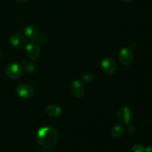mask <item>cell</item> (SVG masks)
I'll use <instances>...</instances> for the list:
<instances>
[{
    "label": "cell",
    "instance_id": "cell-7",
    "mask_svg": "<svg viewBox=\"0 0 152 152\" xmlns=\"http://www.w3.org/2000/svg\"><path fill=\"white\" fill-rule=\"evenodd\" d=\"M117 119L123 124H128L131 123L132 120V111L128 106H123L117 111Z\"/></svg>",
    "mask_w": 152,
    "mask_h": 152
},
{
    "label": "cell",
    "instance_id": "cell-19",
    "mask_svg": "<svg viewBox=\"0 0 152 152\" xmlns=\"http://www.w3.org/2000/svg\"><path fill=\"white\" fill-rule=\"evenodd\" d=\"M122 1H123V2H131V1H134V0H121Z\"/></svg>",
    "mask_w": 152,
    "mask_h": 152
},
{
    "label": "cell",
    "instance_id": "cell-17",
    "mask_svg": "<svg viewBox=\"0 0 152 152\" xmlns=\"http://www.w3.org/2000/svg\"><path fill=\"white\" fill-rule=\"evenodd\" d=\"M145 152H152V146H148L145 148Z\"/></svg>",
    "mask_w": 152,
    "mask_h": 152
},
{
    "label": "cell",
    "instance_id": "cell-13",
    "mask_svg": "<svg viewBox=\"0 0 152 152\" xmlns=\"http://www.w3.org/2000/svg\"><path fill=\"white\" fill-rule=\"evenodd\" d=\"M82 81L86 83H91L94 82L95 79L94 74L91 72H86L82 75L81 77Z\"/></svg>",
    "mask_w": 152,
    "mask_h": 152
},
{
    "label": "cell",
    "instance_id": "cell-5",
    "mask_svg": "<svg viewBox=\"0 0 152 152\" xmlns=\"http://www.w3.org/2000/svg\"><path fill=\"white\" fill-rule=\"evenodd\" d=\"M117 68V63L115 60L112 58L107 57L102 59L101 62V69L105 74H112L116 72Z\"/></svg>",
    "mask_w": 152,
    "mask_h": 152
},
{
    "label": "cell",
    "instance_id": "cell-1",
    "mask_svg": "<svg viewBox=\"0 0 152 152\" xmlns=\"http://www.w3.org/2000/svg\"><path fill=\"white\" fill-rule=\"evenodd\" d=\"M37 141L39 145L46 149H50L56 145L59 141V133L52 126L40 128L37 133Z\"/></svg>",
    "mask_w": 152,
    "mask_h": 152
},
{
    "label": "cell",
    "instance_id": "cell-2",
    "mask_svg": "<svg viewBox=\"0 0 152 152\" xmlns=\"http://www.w3.org/2000/svg\"><path fill=\"white\" fill-rule=\"evenodd\" d=\"M24 73V68L20 63L12 62L7 65L5 69V74L7 77L12 80L19 79Z\"/></svg>",
    "mask_w": 152,
    "mask_h": 152
},
{
    "label": "cell",
    "instance_id": "cell-14",
    "mask_svg": "<svg viewBox=\"0 0 152 152\" xmlns=\"http://www.w3.org/2000/svg\"><path fill=\"white\" fill-rule=\"evenodd\" d=\"M132 151L133 152H145V148L144 146L140 144H135L133 147H132Z\"/></svg>",
    "mask_w": 152,
    "mask_h": 152
},
{
    "label": "cell",
    "instance_id": "cell-20",
    "mask_svg": "<svg viewBox=\"0 0 152 152\" xmlns=\"http://www.w3.org/2000/svg\"><path fill=\"white\" fill-rule=\"evenodd\" d=\"M1 50H0V59H1Z\"/></svg>",
    "mask_w": 152,
    "mask_h": 152
},
{
    "label": "cell",
    "instance_id": "cell-9",
    "mask_svg": "<svg viewBox=\"0 0 152 152\" xmlns=\"http://www.w3.org/2000/svg\"><path fill=\"white\" fill-rule=\"evenodd\" d=\"M71 91L74 96L82 97L85 94V86L80 80H75L71 85Z\"/></svg>",
    "mask_w": 152,
    "mask_h": 152
},
{
    "label": "cell",
    "instance_id": "cell-4",
    "mask_svg": "<svg viewBox=\"0 0 152 152\" xmlns=\"http://www.w3.org/2000/svg\"><path fill=\"white\" fill-rule=\"evenodd\" d=\"M40 45L38 42H36L34 40L31 41L25 46V53L26 56L28 59L31 60H35L38 59L40 55Z\"/></svg>",
    "mask_w": 152,
    "mask_h": 152
},
{
    "label": "cell",
    "instance_id": "cell-21",
    "mask_svg": "<svg viewBox=\"0 0 152 152\" xmlns=\"http://www.w3.org/2000/svg\"><path fill=\"white\" fill-rule=\"evenodd\" d=\"M46 152H50V151H46Z\"/></svg>",
    "mask_w": 152,
    "mask_h": 152
},
{
    "label": "cell",
    "instance_id": "cell-16",
    "mask_svg": "<svg viewBox=\"0 0 152 152\" xmlns=\"http://www.w3.org/2000/svg\"><path fill=\"white\" fill-rule=\"evenodd\" d=\"M28 65H26V70L29 72H33V71H35L36 70V66L33 63L30 62V63H27Z\"/></svg>",
    "mask_w": 152,
    "mask_h": 152
},
{
    "label": "cell",
    "instance_id": "cell-10",
    "mask_svg": "<svg viewBox=\"0 0 152 152\" xmlns=\"http://www.w3.org/2000/svg\"><path fill=\"white\" fill-rule=\"evenodd\" d=\"M25 34L27 39L30 40L37 39L39 36V30L36 25H31L25 30Z\"/></svg>",
    "mask_w": 152,
    "mask_h": 152
},
{
    "label": "cell",
    "instance_id": "cell-12",
    "mask_svg": "<svg viewBox=\"0 0 152 152\" xmlns=\"http://www.w3.org/2000/svg\"><path fill=\"white\" fill-rule=\"evenodd\" d=\"M125 128L123 126H115L112 129H111V134L112 136V137H114V139H119V138L122 137L123 136L125 133Z\"/></svg>",
    "mask_w": 152,
    "mask_h": 152
},
{
    "label": "cell",
    "instance_id": "cell-15",
    "mask_svg": "<svg viewBox=\"0 0 152 152\" xmlns=\"http://www.w3.org/2000/svg\"><path fill=\"white\" fill-rule=\"evenodd\" d=\"M126 125H127V126H126V128L125 129L126 130V132H127L129 134H132L134 133L135 130H136L134 125H133L131 123H128V124Z\"/></svg>",
    "mask_w": 152,
    "mask_h": 152
},
{
    "label": "cell",
    "instance_id": "cell-8",
    "mask_svg": "<svg viewBox=\"0 0 152 152\" xmlns=\"http://www.w3.org/2000/svg\"><path fill=\"white\" fill-rule=\"evenodd\" d=\"M26 37L21 34H14L10 37V43L13 48H22L26 45Z\"/></svg>",
    "mask_w": 152,
    "mask_h": 152
},
{
    "label": "cell",
    "instance_id": "cell-18",
    "mask_svg": "<svg viewBox=\"0 0 152 152\" xmlns=\"http://www.w3.org/2000/svg\"><path fill=\"white\" fill-rule=\"evenodd\" d=\"M28 1H30V0H16V1H18L19 3H25Z\"/></svg>",
    "mask_w": 152,
    "mask_h": 152
},
{
    "label": "cell",
    "instance_id": "cell-3",
    "mask_svg": "<svg viewBox=\"0 0 152 152\" xmlns=\"http://www.w3.org/2000/svg\"><path fill=\"white\" fill-rule=\"evenodd\" d=\"M16 93L19 96L25 99L32 98L35 94V89L31 85L27 83L19 84L16 88Z\"/></svg>",
    "mask_w": 152,
    "mask_h": 152
},
{
    "label": "cell",
    "instance_id": "cell-6",
    "mask_svg": "<svg viewBox=\"0 0 152 152\" xmlns=\"http://www.w3.org/2000/svg\"><path fill=\"white\" fill-rule=\"evenodd\" d=\"M119 60L123 65H129L132 62L134 59L133 50L130 48H125L120 50L119 53Z\"/></svg>",
    "mask_w": 152,
    "mask_h": 152
},
{
    "label": "cell",
    "instance_id": "cell-11",
    "mask_svg": "<svg viewBox=\"0 0 152 152\" xmlns=\"http://www.w3.org/2000/svg\"><path fill=\"white\" fill-rule=\"evenodd\" d=\"M45 114L52 117H57L62 114V109L58 105H49L45 108Z\"/></svg>",
    "mask_w": 152,
    "mask_h": 152
}]
</instances>
